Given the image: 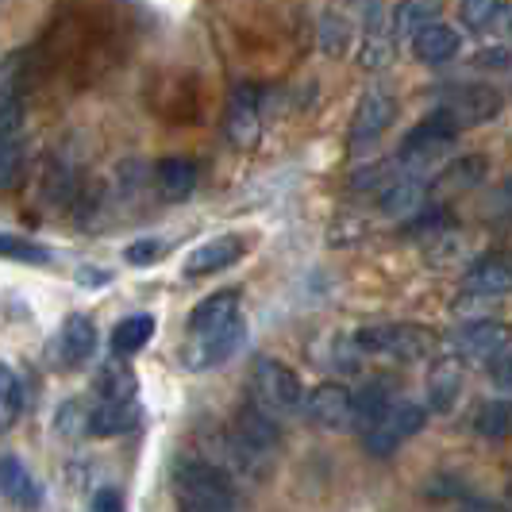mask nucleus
Returning <instances> with one entry per match:
<instances>
[{
  "label": "nucleus",
  "instance_id": "nucleus-30",
  "mask_svg": "<svg viewBox=\"0 0 512 512\" xmlns=\"http://www.w3.org/2000/svg\"><path fill=\"white\" fill-rule=\"evenodd\" d=\"M459 16L470 31H489L505 16V0H459Z\"/></svg>",
  "mask_w": 512,
  "mask_h": 512
},
{
  "label": "nucleus",
  "instance_id": "nucleus-8",
  "mask_svg": "<svg viewBox=\"0 0 512 512\" xmlns=\"http://www.w3.org/2000/svg\"><path fill=\"white\" fill-rule=\"evenodd\" d=\"M239 343H243V320L231 316L228 324H220V328L189 332V343H185L181 359H185V366H193V370H208V366L228 362L239 351Z\"/></svg>",
  "mask_w": 512,
  "mask_h": 512
},
{
  "label": "nucleus",
  "instance_id": "nucleus-24",
  "mask_svg": "<svg viewBox=\"0 0 512 512\" xmlns=\"http://www.w3.org/2000/svg\"><path fill=\"white\" fill-rule=\"evenodd\" d=\"M154 316L151 312H139V316H128V320H120L116 328H112V351L120 355V359H128L135 351H143L147 343L154 339Z\"/></svg>",
  "mask_w": 512,
  "mask_h": 512
},
{
  "label": "nucleus",
  "instance_id": "nucleus-18",
  "mask_svg": "<svg viewBox=\"0 0 512 512\" xmlns=\"http://www.w3.org/2000/svg\"><path fill=\"white\" fill-rule=\"evenodd\" d=\"M412 51L424 66H443L462 51V35L451 24H428L412 35Z\"/></svg>",
  "mask_w": 512,
  "mask_h": 512
},
{
  "label": "nucleus",
  "instance_id": "nucleus-17",
  "mask_svg": "<svg viewBox=\"0 0 512 512\" xmlns=\"http://www.w3.org/2000/svg\"><path fill=\"white\" fill-rule=\"evenodd\" d=\"M462 397V359L443 355L428 370V412H451Z\"/></svg>",
  "mask_w": 512,
  "mask_h": 512
},
{
  "label": "nucleus",
  "instance_id": "nucleus-33",
  "mask_svg": "<svg viewBox=\"0 0 512 512\" xmlns=\"http://www.w3.org/2000/svg\"><path fill=\"white\" fill-rule=\"evenodd\" d=\"M162 255H166L162 239H135L128 251H124V258H128L131 266H154Z\"/></svg>",
  "mask_w": 512,
  "mask_h": 512
},
{
  "label": "nucleus",
  "instance_id": "nucleus-5",
  "mask_svg": "<svg viewBox=\"0 0 512 512\" xmlns=\"http://www.w3.org/2000/svg\"><path fill=\"white\" fill-rule=\"evenodd\" d=\"M251 401L270 416H285V412H301L305 389H301V378L282 359H255V366H251Z\"/></svg>",
  "mask_w": 512,
  "mask_h": 512
},
{
  "label": "nucleus",
  "instance_id": "nucleus-3",
  "mask_svg": "<svg viewBox=\"0 0 512 512\" xmlns=\"http://www.w3.org/2000/svg\"><path fill=\"white\" fill-rule=\"evenodd\" d=\"M355 347L362 355H385L397 362L428 359L436 351V335L420 324H370L355 332Z\"/></svg>",
  "mask_w": 512,
  "mask_h": 512
},
{
  "label": "nucleus",
  "instance_id": "nucleus-10",
  "mask_svg": "<svg viewBox=\"0 0 512 512\" xmlns=\"http://www.w3.org/2000/svg\"><path fill=\"white\" fill-rule=\"evenodd\" d=\"M393 116H397V101L389 93H382V89H370L359 101V108H355V120H351V135H347L351 151L359 154L366 147H374L385 131H389Z\"/></svg>",
  "mask_w": 512,
  "mask_h": 512
},
{
  "label": "nucleus",
  "instance_id": "nucleus-23",
  "mask_svg": "<svg viewBox=\"0 0 512 512\" xmlns=\"http://www.w3.org/2000/svg\"><path fill=\"white\" fill-rule=\"evenodd\" d=\"M443 16V0H401L393 12V39H412L420 27L436 24Z\"/></svg>",
  "mask_w": 512,
  "mask_h": 512
},
{
  "label": "nucleus",
  "instance_id": "nucleus-13",
  "mask_svg": "<svg viewBox=\"0 0 512 512\" xmlns=\"http://www.w3.org/2000/svg\"><path fill=\"white\" fill-rule=\"evenodd\" d=\"M24 170V104H0V189H12Z\"/></svg>",
  "mask_w": 512,
  "mask_h": 512
},
{
  "label": "nucleus",
  "instance_id": "nucleus-9",
  "mask_svg": "<svg viewBox=\"0 0 512 512\" xmlns=\"http://www.w3.org/2000/svg\"><path fill=\"white\" fill-rule=\"evenodd\" d=\"M501 104L505 97L497 93V89H489V85H459V89H451L443 101H439V112H447L451 120H455V128H478V124H486L493 120L497 112H501Z\"/></svg>",
  "mask_w": 512,
  "mask_h": 512
},
{
  "label": "nucleus",
  "instance_id": "nucleus-14",
  "mask_svg": "<svg viewBox=\"0 0 512 512\" xmlns=\"http://www.w3.org/2000/svg\"><path fill=\"white\" fill-rule=\"evenodd\" d=\"M455 339H459L462 359L478 362V366H489L497 355L509 351V328L497 324V320H474V324H466Z\"/></svg>",
  "mask_w": 512,
  "mask_h": 512
},
{
  "label": "nucleus",
  "instance_id": "nucleus-21",
  "mask_svg": "<svg viewBox=\"0 0 512 512\" xmlns=\"http://www.w3.org/2000/svg\"><path fill=\"white\" fill-rule=\"evenodd\" d=\"M154 185L166 201H185L197 189V166L189 158H162L154 166Z\"/></svg>",
  "mask_w": 512,
  "mask_h": 512
},
{
  "label": "nucleus",
  "instance_id": "nucleus-7",
  "mask_svg": "<svg viewBox=\"0 0 512 512\" xmlns=\"http://www.w3.org/2000/svg\"><path fill=\"white\" fill-rule=\"evenodd\" d=\"M224 135L235 151H251L262 139V93L255 85L231 89L228 108H224Z\"/></svg>",
  "mask_w": 512,
  "mask_h": 512
},
{
  "label": "nucleus",
  "instance_id": "nucleus-26",
  "mask_svg": "<svg viewBox=\"0 0 512 512\" xmlns=\"http://www.w3.org/2000/svg\"><path fill=\"white\" fill-rule=\"evenodd\" d=\"M97 393H101V401H131L135 397V374H131L128 362H120V355H112L101 366Z\"/></svg>",
  "mask_w": 512,
  "mask_h": 512
},
{
  "label": "nucleus",
  "instance_id": "nucleus-37",
  "mask_svg": "<svg viewBox=\"0 0 512 512\" xmlns=\"http://www.w3.org/2000/svg\"><path fill=\"white\" fill-rule=\"evenodd\" d=\"M93 512H124V497L116 489H97L93 493Z\"/></svg>",
  "mask_w": 512,
  "mask_h": 512
},
{
  "label": "nucleus",
  "instance_id": "nucleus-15",
  "mask_svg": "<svg viewBox=\"0 0 512 512\" xmlns=\"http://www.w3.org/2000/svg\"><path fill=\"white\" fill-rule=\"evenodd\" d=\"M509 285H512L509 262L501 255H486L466 270V278H462V297H470V301H497V297L509 293Z\"/></svg>",
  "mask_w": 512,
  "mask_h": 512
},
{
  "label": "nucleus",
  "instance_id": "nucleus-2",
  "mask_svg": "<svg viewBox=\"0 0 512 512\" xmlns=\"http://www.w3.org/2000/svg\"><path fill=\"white\" fill-rule=\"evenodd\" d=\"M455 139H459L455 120L436 108L428 120H420V124L405 135V143H401V151H397V170L420 178L424 170H432L436 162H443L447 154L455 151Z\"/></svg>",
  "mask_w": 512,
  "mask_h": 512
},
{
  "label": "nucleus",
  "instance_id": "nucleus-1",
  "mask_svg": "<svg viewBox=\"0 0 512 512\" xmlns=\"http://www.w3.org/2000/svg\"><path fill=\"white\" fill-rule=\"evenodd\" d=\"M178 512H235V486L208 462H181L174 474Z\"/></svg>",
  "mask_w": 512,
  "mask_h": 512
},
{
  "label": "nucleus",
  "instance_id": "nucleus-38",
  "mask_svg": "<svg viewBox=\"0 0 512 512\" xmlns=\"http://www.w3.org/2000/svg\"><path fill=\"white\" fill-rule=\"evenodd\" d=\"M478 66H482V70H509V47L501 43V47H493V51H482L478 54Z\"/></svg>",
  "mask_w": 512,
  "mask_h": 512
},
{
  "label": "nucleus",
  "instance_id": "nucleus-16",
  "mask_svg": "<svg viewBox=\"0 0 512 512\" xmlns=\"http://www.w3.org/2000/svg\"><path fill=\"white\" fill-rule=\"evenodd\" d=\"M243 255V239L239 235H220V239H208L201 243L193 255L185 258V278H208V274H220L235 266Z\"/></svg>",
  "mask_w": 512,
  "mask_h": 512
},
{
  "label": "nucleus",
  "instance_id": "nucleus-27",
  "mask_svg": "<svg viewBox=\"0 0 512 512\" xmlns=\"http://www.w3.org/2000/svg\"><path fill=\"white\" fill-rule=\"evenodd\" d=\"M347 39H351V24L339 16V12H324L320 24H316V43H320V54L328 58H339L347 51Z\"/></svg>",
  "mask_w": 512,
  "mask_h": 512
},
{
  "label": "nucleus",
  "instance_id": "nucleus-29",
  "mask_svg": "<svg viewBox=\"0 0 512 512\" xmlns=\"http://www.w3.org/2000/svg\"><path fill=\"white\" fill-rule=\"evenodd\" d=\"M20 405H24V389H20V378L0 362V432H8L20 416Z\"/></svg>",
  "mask_w": 512,
  "mask_h": 512
},
{
  "label": "nucleus",
  "instance_id": "nucleus-34",
  "mask_svg": "<svg viewBox=\"0 0 512 512\" xmlns=\"http://www.w3.org/2000/svg\"><path fill=\"white\" fill-rule=\"evenodd\" d=\"M482 178V158H462L459 166H451L443 178H439V185H474V181Z\"/></svg>",
  "mask_w": 512,
  "mask_h": 512
},
{
  "label": "nucleus",
  "instance_id": "nucleus-12",
  "mask_svg": "<svg viewBox=\"0 0 512 512\" xmlns=\"http://www.w3.org/2000/svg\"><path fill=\"white\" fill-rule=\"evenodd\" d=\"M97 351V328L89 316H66V324L58 328V335L51 339V362L62 370H77L93 359Z\"/></svg>",
  "mask_w": 512,
  "mask_h": 512
},
{
  "label": "nucleus",
  "instance_id": "nucleus-19",
  "mask_svg": "<svg viewBox=\"0 0 512 512\" xmlns=\"http://www.w3.org/2000/svg\"><path fill=\"white\" fill-rule=\"evenodd\" d=\"M0 493L20 509H35L39 497H43L24 459H16V455H0Z\"/></svg>",
  "mask_w": 512,
  "mask_h": 512
},
{
  "label": "nucleus",
  "instance_id": "nucleus-25",
  "mask_svg": "<svg viewBox=\"0 0 512 512\" xmlns=\"http://www.w3.org/2000/svg\"><path fill=\"white\" fill-rule=\"evenodd\" d=\"M393 24H370L362 35V51L359 66L362 70H385L393 58H397V43H393Z\"/></svg>",
  "mask_w": 512,
  "mask_h": 512
},
{
  "label": "nucleus",
  "instance_id": "nucleus-31",
  "mask_svg": "<svg viewBox=\"0 0 512 512\" xmlns=\"http://www.w3.org/2000/svg\"><path fill=\"white\" fill-rule=\"evenodd\" d=\"M0 258L43 266V262H51V251H47L43 243H31V239H24V235H8V231H0Z\"/></svg>",
  "mask_w": 512,
  "mask_h": 512
},
{
  "label": "nucleus",
  "instance_id": "nucleus-22",
  "mask_svg": "<svg viewBox=\"0 0 512 512\" xmlns=\"http://www.w3.org/2000/svg\"><path fill=\"white\" fill-rule=\"evenodd\" d=\"M231 316H239V293L235 289H220L205 297L201 305L189 312V332H205V328H220Z\"/></svg>",
  "mask_w": 512,
  "mask_h": 512
},
{
  "label": "nucleus",
  "instance_id": "nucleus-28",
  "mask_svg": "<svg viewBox=\"0 0 512 512\" xmlns=\"http://www.w3.org/2000/svg\"><path fill=\"white\" fill-rule=\"evenodd\" d=\"M509 424H512L509 401H486V405H478V412H474V432L486 439H505L509 436Z\"/></svg>",
  "mask_w": 512,
  "mask_h": 512
},
{
  "label": "nucleus",
  "instance_id": "nucleus-4",
  "mask_svg": "<svg viewBox=\"0 0 512 512\" xmlns=\"http://www.w3.org/2000/svg\"><path fill=\"white\" fill-rule=\"evenodd\" d=\"M424 424H428V412L424 405H412V401H389L366 428H362V447L370 451V455H393L405 439L420 436L424 432Z\"/></svg>",
  "mask_w": 512,
  "mask_h": 512
},
{
  "label": "nucleus",
  "instance_id": "nucleus-36",
  "mask_svg": "<svg viewBox=\"0 0 512 512\" xmlns=\"http://www.w3.org/2000/svg\"><path fill=\"white\" fill-rule=\"evenodd\" d=\"M489 374H493V382L501 385V389H509L512 385V351H505V355H497V359L486 366Z\"/></svg>",
  "mask_w": 512,
  "mask_h": 512
},
{
  "label": "nucleus",
  "instance_id": "nucleus-11",
  "mask_svg": "<svg viewBox=\"0 0 512 512\" xmlns=\"http://www.w3.org/2000/svg\"><path fill=\"white\" fill-rule=\"evenodd\" d=\"M231 428H235V447H239L243 455H270V451H278V443H282L278 420L266 409H258L255 401L239 405Z\"/></svg>",
  "mask_w": 512,
  "mask_h": 512
},
{
  "label": "nucleus",
  "instance_id": "nucleus-32",
  "mask_svg": "<svg viewBox=\"0 0 512 512\" xmlns=\"http://www.w3.org/2000/svg\"><path fill=\"white\" fill-rule=\"evenodd\" d=\"M385 405H389V393H385L382 382H374L370 389H362L359 397H355V428H366Z\"/></svg>",
  "mask_w": 512,
  "mask_h": 512
},
{
  "label": "nucleus",
  "instance_id": "nucleus-35",
  "mask_svg": "<svg viewBox=\"0 0 512 512\" xmlns=\"http://www.w3.org/2000/svg\"><path fill=\"white\" fill-rule=\"evenodd\" d=\"M12 85H16V54L0 58V104H8V97H12Z\"/></svg>",
  "mask_w": 512,
  "mask_h": 512
},
{
  "label": "nucleus",
  "instance_id": "nucleus-6",
  "mask_svg": "<svg viewBox=\"0 0 512 512\" xmlns=\"http://www.w3.org/2000/svg\"><path fill=\"white\" fill-rule=\"evenodd\" d=\"M301 412L324 432H347V428H355V393L339 382H324L312 393H305Z\"/></svg>",
  "mask_w": 512,
  "mask_h": 512
},
{
  "label": "nucleus",
  "instance_id": "nucleus-20",
  "mask_svg": "<svg viewBox=\"0 0 512 512\" xmlns=\"http://www.w3.org/2000/svg\"><path fill=\"white\" fill-rule=\"evenodd\" d=\"M139 424V405L135 397L131 401H101L97 409L85 416V428L93 436H120V432H131Z\"/></svg>",
  "mask_w": 512,
  "mask_h": 512
}]
</instances>
